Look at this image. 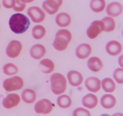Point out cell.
Here are the masks:
<instances>
[{
  "instance_id": "cell-1",
  "label": "cell",
  "mask_w": 123,
  "mask_h": 116,
  "mask_svg": "<svg viewBox=\"0 0 123 116\" xmlns=\"http://www.w3.org/2000/svg\"><path fill=\"white\" fill-rule=\"evenodd\" d=\"M30 24L28 18L25 15L19 13L13 15L10 18L9 25L10 28L15 33H23L28 29Z\"/></svg>"
},
{
  "instance_id": "cell-2",
  "label": "cell",
  "mask_w": 123,
  "mask_h": 116,
  "mask_svg": "<svg viewBox=\"0 0 123 116\" xmlns=\"http://www.w3.org/2000/svg\"><path fill=\"white\" fill-rule=\"evenodd\" d=\"M71 35L68 30L62 29L56 33L53 43L55 48L59 51H62L67 48L71 39Z\"/></svg>"
},
{
  "instance_id": "cell-3",
  "label": "cell",
  "mask_w": 123,
  "mask_h": 116,
  "mask_svg": "<svg viewBox=\"0 0 123 116\" xmlns=\"http://www.w3.org/2000/svg\"><path fill=\"white\" fill-rule=\"evenodd\" d=\"M51 89L55 94L59 95L64 93L67 86V81L65 77L61 74L55 73L50 78Z\"/></svg>"
},
{
  "instance_id": "cell-4",
  "label": "cell",
  "mask_w": 123,
  "mask_h": 116,
  "mask_svg": "<svg viewBox=\"0 0 123 116\" xmlns=\"http://www.w3.org/2000/svg\"><path fill=\"white\" fill-rule=\"evenodd\" d=\"M23 84L22 79L19 77L15 76L5 80L3 83V86L7 91L12 92L21 89Z\"/></svg>"
},
{
  "instance_id": "cell-5",
  "label": "cell",
  "mask_w": 123,
  "mask_h": 116,
  "mask_svg": "<svg viewBox=\"0 0 123 116\" xmlns=\"http://www.w3.org/2000/svg\"><path fill=\"white\" fill-rule=\"evenodd\" d=\"M104 24L101 21H94L91 24L87 30V34L91 39H94L104 29Z\"/></svg>"
},
{
  "instance_id": "cell-6",
  "label": "cell",
  "mask_w": 123,
  "mask_h": 116,
  "mask_svg": "<svg viewBox=\"0 0 123 116\" xmlns=\"http://www.w3.org/2000/svg\"><path fill=\"white\" fill-rule=\"evenodd\" d=\"M34 108L36 112L37 113L47 114L52 111L53 105L49 100L43 99L36 104Z\"/></svg>"
},
{
  "instance_id": "cell-7",
  "label": "cell",
  "mask_w": 123,
  "mask_h": 116,
  "mask_svg": "<svg viewBox=\"0 0 123 116\" xmlns=\"http://www.w3.org/2000/svg\"><path fill=\"white\" fill-rule=\"evenodd\" d=\"M27 13L33 22L36 23L42 22L45 17V14L42 10L36 6L29 8L28 10Z\"/></svg>"
},
{
  "instance_id": "cell-8",
  "label": "cell",
  "mask_w": 123,
  "mask_h": 116,
  "mask_svg": "<svg viewBox=\"0 0 123 116\" xmlns=\"http://www.w3.org/2000/svg\"><path fill=\"white\" fill-rule=\"evenodd\" d=\"M22 48V44L19 41H12L10 42L6 48V54L10 58H15L19 55Z\"/></svg>"
},
{
  "instance_id": "cell-9",
  "label": "cell",
  "mask_w": 123,
  "mask_h": 116,
  "mask_svg": "<svg viewBox=\"0 0 123 116\" xmlns=\"http://www.w3.org/2000/svg\"><path fill=\"white\" fill-rule=\"evenodd\" d=\"M62 0H48L43 3V7L45 11L50 15H53L57 12L62 3Z\"/></svg>"
},
{
  "instance_id": "cell-10",
  "label": "cell",
  "mask_w": 123,
  "mask_h": 116,
  "mask_svg": "<svg viewBox=\"0 0 123 116\" xmlns=\"http://www.w3.org/2000/svg\"><path fill=\"white\" fill-rule=\"evenodd\" d=\"M20 101V97L17 94H10L4 99L3 104L5 108L10 109L17 106Z\"/></svg>"
},
{
  "instance_id": "cell-11",
  "label": "cell",
  "mask_w": 123,
  "mask_h": 116,
  "mask_svg": "<svg viewBox=\"0 0 123 116\" xmlns=\"http://www.w3.org/2000/svg\"><path fill=\"white\" fill-rule=\"evenodd\" d=\"M67 77L70 85L74 87L80 85L83 80V77L81 74L74 70L69 71L68 73Z\"/></svg>"
},
{
  "instance_id": "cell-12",
  "label": "cell",
  "mask_w": 123,
  "mask_h": 116,
  "mask_svg": "<svg viewBox=\"0 0 123 116\" xmlns=\"http://www.w3.org/2000/svg\"><path fill=\"white\" fill-rule=\"evenodd\" d=\"M123 10V6L120 3L114 2L107 6L106 12L109 16L115 17L120 15L122 13Z\"/></svg>"
},
{
  "instance_id": "cell-13",
  "label": "cell",
  "mask_w": 123,
  "mask_h": 116,
  "mask_svg": "<svg viewBox=\"0 0 123 116\" xmlns=\"http://www.w3.org/2000/svg\"><path fill=\"white\" fill-rule=\"evenodd\" d=\"M85 85L89 91L95 93L98 91L100 88L101 81L96 77H91L86 80Z\"/></svg>"
},
{
  "instance_id": "cell-14",
  "label": "cell",
  "mask_w": 123,
  "mask_h": 116,
  "mask_svg": "<svg viewBox=\"0 0 123 116\" xmlns=\"http://www.w3.org/2000/svg\"><path fill=\"white\" fill-rule=\"evenodd\" d=\"M106 49L108 53L112 56L119 54L122 50V46L119 42L116 41H112L107 44Z\"/></svg>"
},
{
  "instance_id": "cell-15",
  "label": "cell",
  "mask_w": 123,
  "mask_h": 116,
  "mask_svg": "<svg viewBox=\"0 0 123 116\" xmlns=\"http://www.w3.org/2000/svg\"><path fill=\"white\" fill-rule=\"evenodd\" d=\"M91 52V48L89 45L83 44L79 45L77 48L76 54L78 58L84 59L90 56Z\"/></svg>"
},
{
  "instance_id": "cell-16",
  "label": "cell",
  "mask_w": 123,
  "mask_h": 116,
  "mask_svg": "<svg viewBox=\"0 0 123 116\" xmlns=\"http://www.w3.org/2000/svg\"><path fill=\"white\" fill-rule=\"evenodd\" d=\"M100 102L103 107L106 109H110L115 106L116 100L114 97L112 95L105 94L101 98Z\"/></svg>"
},
{
  "instance_id": "cell-17",
  "label": "cell",
  "mask_w": 123,
  "mask_h": 116,
  "mask_svg": "<svg viewBox=\"0 0 123 116\" xmlns=\"http://www.w3.org/2000/svg\"><path fill=\"white\" fill-rule=\"evenodd\" d=\"M46 52L45 47L43 45L39 44L34 45L30 51V54L34 58L39 59L42 58Z\"/></svg>"
},
{
  "instance_id": "cell-18",
  "label": "cell",
  "mask_w": 123,
  "mask_h": 116,
  "mask_svg": "<svg viewBox=\"0 0 123 116\" xmlns=\"http://www.w3.org/2000/svg\"><path fill=\"white\" fill-rule=\"evenodd\" d=\"M98 101L97 97L95 95L90 93L83 97L82 100V103L84 106L91 109L96 106Z\"/></svg>"
},
{
  "instance_id": "cell-19",
  "label": "cell",
  "mask_w": 123,
  "mask_h": 116,
  "mask_svg": "<svg viewBox=\"0 0 123 116\" xmlns=\"http://www.w3.org/2000/svg\"><path fill=\"white\" fill-rule=\"evenodd\" d=\"M87 64L90 70L96 72L101 70L103 66L100 59L96 57H92L90 58L88 61Z\"/></svg>"
},
{
  "instance_id": "cell-20",
  "label": "cell",
  "mask_w": 123,
  "mask_h": 116,
  "mask_svg": "<svg viewBox=\"0 0 123 116\" xmlns=\"http://www.w3.org/2000/svg\"><path fill=\"white\" fill-rule=\"evenodd\" d=\"M39 68L40 70L43 73H49L54 70V65L53 62L51 60L44 59L40 62Z\"/></svg>"
},
{
  "instance_id": "cell-21",
  "label": "cell",
  "mask_w": 123,
  "mask_h": 116,
  "mask_svg": "<svg viewBox=\"0 0 123 116\" xmlns=\"http://www.w3.org/2000/svg\"><path fill=\"white\" fill-rule=\"evenodd\" d=\"M55 20L58 26L61 27H65L70 23L71 18L69 15L67 13H62L57 16Z\"/></svg>"
},
{
  "instance_id": "cell-22",
  "label": "cell",
  "mask_w": 123,
  "mask_h": 116,
  "mask_svg": "<svg viewBox=\"0 0 123 116\" xmlns=\"http://www.w3.org/2000/svg\"><path fill=\"white\" fill-rule=\"evenodd\" d=\"M22 98L25 102L31 104L33 103L36 98V94L33 90L27 89L25 90L22 94Z\"/></svg>"
},
{
  "instance_id": "cell-23",
  "label": "cell",
  "mask_w": 123,
  "mask_h": 116,
  "mask_svg": "<svg viewBox=\"0 0 123 116\" xmlns=\"http://www.w3.org/2000/svg\"><path fill=\"white\" fill-rule=\"evenodd\" d=\"M101 85L102 88L106 92H112L116 88L115 83L113 80L109 78H106L102 80Z\"/></svg>"
},
{
  "instance_id": "cell-24",
  "label": "cell",
  "mask_w": 123,
  "mask_h": 116,
  "mask_svg": "<svg viewBox=\"0 0 123 116\" xmlns=\"http://www.w3.org/2000/svg\"><path fill=\"white\" fill-rule=\"evenodd\" d=\"M105 6L104 0H93L91 1L90 6L92 10L96 12H99L103 11Z\"/></svg>"
},
{
  "instance_id": "cell-25",
  "label": "cell",
  "mask_w": 123,
  "mask_h": 116,
  "mask_svg": "<svg viewBox=\"0 0 123 116\" xmlns=\"http://www.w3.org/2000/svg\"><path fill=\"white\" fill-rule=\"evenodd\" d=\"M101 21L104 24V31L107 32H110L115 29V22L114 19L112 18L106 17L102 19Z\"/></svg>"
},
{
  "instance_id": "cell-26",
  "label": "cell",
  "mask_w": 123,
  "mask_h": 116,
  "mask_svg": "<svg viewBox=\"0 0 123 116\" xmlns=\"http://www.w3.org/2000/svg\"><path fill=\"white\" fill-rule=\"evenodd\" d=\"M57 103L61 108L66 109L69 107L71 104V100L69 97L63 95L59 97L57 100Z\"/></svg>"
},
{
  "instance_id": "cell-27",
  "label": "cell",
  "mask_w": 123,
  "mask_h": 116,
  "mask_svg": "<svg viewBox=\"0 0 123 116\" xmlns=\"http://www.w3.org/2000/svg\"><path fill=\"white\" fill-rule=\"evenodd\" d=\"M46 30L44 27L40 25L35 26L32 30V35L33 37L36 39H42L44 36Z\"/></svg>"
},
{
  "instance_id": "cell-28",
  "label": "cell",
  "mask_w": 123,
  "mask_h": 116,
  "mask_svg": "<svg viewBox=\"0 0 123 116\" xmlns=\"http://www.w3.org/2000/svg\"><path fill=\"white\" fill-rule=\"evenodd\" d=\"M3 70L6 75L10 76L15 74L18 72V69L13 64L9 63L4 66Z\"/></svg>"
},
{
  "instance_id": "cell-29",
  "label": "cell",
  "mask_w": 123,
  "mask_h": 116,
  "mask_svg": "<svg viewBox=\"0 0 123 116\" xmlns=\"http://www.w3.org/2000/svg\"><path fill=\"white\" fill-rule=\"evenodd\" d=\"M123 69L119 68L114 71L113 76L116 81L119 84H122L123 83Z\"/></svg>"
},
{
  "instance_id": "cell-30",
  "label": "cell",
  "mask_w": 123,
  "mask_h": 116,
  "mask_svg": "<svg viewBox=\"0 0 123 116\" xmlns=\"http://www.w3.org/2000/svg\"><path fill=\"white\" fill-rule=\"evenodd\" d=\"M74 116H90V112L88 110L81 108L76 109L73 112Z\"/></svg>"
},
{
  "instance_id": "cell-31",
  "label": "cell",
  "mask_w": 123,
  "mask_h": 116,
  "mask_svg": "<svg viewBox=\"0 0 123 116\" xmlns=\"http://www.w3.org/2000/svg\"><path fill=\"white\" fill-rule=\"evenodd\" d=\"M15 4L14 7L13 8L15 11L17 12L22 11L26 6V4L24 1H22L16 0Z\"/></svg>"
},
{
  "instance_id": "cell-32",
  "label": "cell",
  "mask_w": 123,
  "mask_h": 116,
  "mask_svg": "<svg viewBox=\"0 0 123 116\" xmlns=\"http://www.w3.org/2000/svg\"><path fill=\"white\" fill-rule=\"evenodd\" d=\"M3 6L8 8H13L15 4V0H3Z\"/></svg>"
},
{
  "instance_id": "cell-33",
  "label": "cell",
  "mask_w": 123,
  "mask_h": 116,
  "mask_svg": "<svg viewBox=\"0 0 123 116\" xmlns=\"http://www.w3.org/2000/svg\"></svg>"
}]
</instances>
